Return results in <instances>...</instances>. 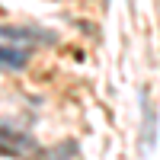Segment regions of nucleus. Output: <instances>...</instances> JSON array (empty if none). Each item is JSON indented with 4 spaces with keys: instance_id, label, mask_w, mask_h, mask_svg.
Masks as SVG:
<instances>
[{
    "instance_id": "obj_2",
    "label": "nucleus",
    "mask_w": 160,
    "mask_h": 160,
    "mask_svg": "<svg viewBox=\"0 0 160 160\" xmlns=\"http://www.w3.org/2000/svg\"><path fill=\"white\" fill-rule=\"evenodd\" d=\"M0 38H10V42H38V45H51L55 35L42 32V29H19V26H0Z\"/></svg>"
},
{
    "instance_id": "obj_1",
    "label": "nucleus",
    "mask_w": 160,
    "mask_h": 160,
    "mask_svg": "<svg viewBox=\"0 0 160 160\" xmlns=\"http://www.w3.org/2000/svg\"><path fill=\"white\" fill-rule=\"evenodd\" d=\"M35 151H38V144H35L29 135L0 125V154H7V157H22V154H35Z\"/></svg>"
},
{
    "instance_id": "obj_4",
    "label": "nucleus",
    "mask_w": 160,
    "mask_h": 160,
    "mask_svg": "<svg viewBox=\"0 0 160 160\" xmlns=\"http://www.w3.org/2000/svg\"><path fill=\"white\" fill-rule=\"evenodd\" d=\"M141 109H144V141H148V148H154L157 118H154V106H151V99H148V90H141Z\"/></svg>"
},
{
    "instance_id": "obj_3",
    "label": "nucleus",
    "mask_w": 160,
    "mask_h": 160,
    "mask_svg": "<svg viewBox=\"0 0 160 160\" xmlns=\"http://www.w3.org/2000/svg\"><path fill=\"white\" fill-rule=\"evenodd\" d=\"M29 64V51L16 45H0V71H19Z\"/></svg>"
}]
</instances>
